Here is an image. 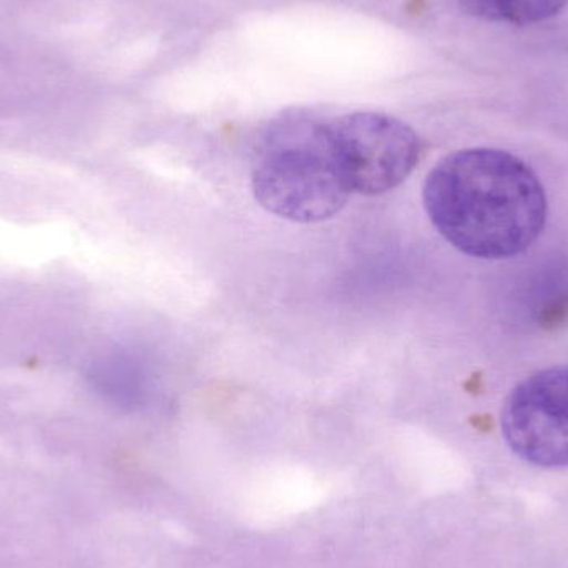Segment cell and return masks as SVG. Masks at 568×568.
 Masks as SVG:
<instances>
[{"mask_svg": "<svg viewBox=\"0 0 568 568\" xmlns=\"http://www.w3.org/2000/svg\"><path fill=\"white\" fill-rule=\"evenodd\" d=\"M476 19L509 26L546 22L568 6V0H459Z\"/></svg>", "mask_w": 568, "mask_h": 568, "instance_id": "5b68a950", "label": "cell"}, {"mask_svg": "<svg viewBox=\"0 0 568 568\" xmlns=\"http://www.w3.org/2000/svg\"><path fill=\"white\" fill-rule=\"evenodd\" d=\"M514 454L534 466L568 467V366L539 371L514 387L500 414Z\"/></svg>", "mask_w": 568, "mask_h": 568, "instance_id": "277c9868", "label": "cell"}, {"mask_svg": "<svg viewBox=\"0 0 568 568\" xmlns=\"http://www.w3.org/2000/svg\"><path fill=\"white\" fill-rule=\"evenodd\" d=\"M334 149L351 193L381 195L416 169L420 140L407 123L383 113L357 112L329 119Z\"/></svg>", "mask_w": 568, "mask_h": 568, "instance_id": "3957f363", "label": "cell"}, {"mask_svg": "<svg viewBox=\"0 0 568 568\" xmlns=\"http://www.w3.org/2000/svg\"><path fill=\"white\" fill-rule=\"evenodd\" d=\"M252 189L256 202L280 219L316 223L337 215L353 193L329 120L291 116L270 126L253 156Z\"/></svg>", "mask_w": 568, "mask_h": 568, "instance_id": "7a4b0ae2", "label": "cell"}, {"mask_svg": "<svg viewBox=\"0 0 568 568\" xmlns=\"http://www.w3.org/2000/svg\"><path fill=\"white\" fill-rule=\"evenodd\" d=\"M423 200L440 236L474 258L523 255L546 229V189L526 162L504 150L450 153L427 175Z\"/></svg>", "mask_w": 568, "mask_h": 568, "instance_id": "6da1fadb", "label": "cell"}]
</instances>
